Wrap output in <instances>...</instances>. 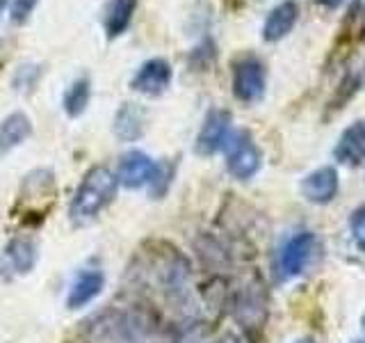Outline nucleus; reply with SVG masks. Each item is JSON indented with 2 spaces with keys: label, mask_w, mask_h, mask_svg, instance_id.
Listing matches in <instances>:
<instances>
[{
  "label": "nucleus",
  "mask_w": 365,
  "mask_h": 343,
  "mask_svg": "<svg viewBox=\"0 0 365 343\" xmlns=\"http://www.w3.org/2000/svg\"><path fill=\"white\" fill-rule=\"evenodd\" d=\"M217 343H235L233 339H224V341H217Z\"/></svg>",
  "instance_id": "b1692460"
},
{
  "label": "nucleus",
  "mask_w": 365,
  "mask_h": 343,
  "mask_svg": "<svg viewBox=\"0 0 365 343\" xmlns=\"http://www.w3.org/2000/svg\"><path fill=\"white\" fill-rule=\"evenodd\" d=\"M32 135V121L26 112H11L0 121V154L21 146Z\"/></svg>",
  "instance_id": "dca6fc26"
},
{
  "label": "nucleus",
  "mask_w": 365,
  "mask_h": 343,
  "mask_svg": "<svg viewBox=\"0 0 365 343\" xmlns=\"http://www.w3.org/2000/svg\"><path fill=\"white\" fill-rule=\"evenodd\" d=\"M349 229H351V238H354V243H356V247L365 252V204L351 213Z\"/></svg>",
  "instance_id": "6ab92c4d"
},
{
  "label": "nucleus",
  "mask_w": 365,
  "mask_h": 343,
  "mask_svg": "<svg viewBox=\"0 0 365 343\" xmlns=\"http://www.w3.org/2000/svg\"><path fill=\"white\" fill-rule=\"evenodd\" d=\"M103 286H106V274L101 270H83L73 279L71 289H68V295H66V307L68 309H83L87 307L91 300H96L101 295Z\"/></svg>",
  "instance_id": "f8f14e48"
},
{
  "label": "nucleus",
  "mask_w": 365,
  "mask_h": 343,
  "mask_svg": "<svg viewBox=\"0 0 365 343\" xmlns=\"http://www.w3.org/2000/svg\"><path fill=\"white\" fill-rule=\"evenodd\" d=\"M151 323L130 309H106L87 320L89 343H144Z\"/></svg>",
  "instance_id": "f03ea898"
},
{
  "label": "nucleus",
  "mask_w": 365,
  "mask_h": 343,
  "mask_svg": "<svg viewBox=\"0 0 365 343\" xmlns=\"http://www.w3.org/2000/svg\"><path fill=\"white\" fill-rule=\"evenodd\" d=\"M317 3L322 7H327V9H336V7L342 5V0H317Z\"/></svg>",
  "instance_id": "4be33fe9"
},
{
  "label": "nucleus",
  "mask_w": 365,
  "mask_h": 343,
  "mask_svg": "<svg viewBox=\"0 0 365 343\" xmlns=\"http://www.w3.org/2000/svg\"><path fill=\"white\" fill-rule=\"evenodd\" d=\"M231 124H233V117L228 110H222V108L210 110L203 119L197 142H194V151L199 156H215L220 149L226 146L228 137H231Z\"/></svg>",
  "instance_id": "39448f33"
},
{
  "label": "nucleus",
  "mask_w": 365,
  "mask_h": 343,
  "mask_svg": "<svg viewBox=\"0 0 365 343\" xmlns=\"http://www.w3.org/2000/svg\"><path fill=\"white\" fill-rule=\"evenodd\" d=\"M299 343H313V341H299Z\"/></svg>",
  "instance_id": "a878e982"
},
{
  "label": "nucleus",
  "mask_w": 365,
  "mask_h": 343,
  "mask_svg": "<svg viewBox=\"0 0 365 343\" xmlns=\"http://www.w3.org/2000/svg\"><path fill=\"white\" fill-rule=\"evenodd\" d=\"M7 5H9V0H0V19H3V14H5Z\"/></svg>",
  "instance_id": "5701e85b"
},
{
  "label": "nucleus",
  "mask_w": 365,
  "mask_h": 343,
  "mask_svg": "<svg viewBox=\"0 0 365 343\" xmlns=\"http://www.w3.org/2000/svg\"><path fill=\"white\" fill-rule=\"evenodd\" d=\"M117 186L119 179L110 167L106 165L91 167L83 177V181H80V186L71 199V206H68L71 222L78 227L94 222L103 213V209L112 204L114 194H117Z\"/></svg>",
  "instance_id": "f257e3e1"
},
{
  "label": "nucleus",
  "mask_w": 365,
  "mask_h": 343,
  "mask_svg": "<svg viewBox=\"0 0 365 343\" xmlns=\"http://www.w3.org/2000/svg\"><path fill=\"white\" fill-rule=\"evenodd\" d=\"M297 19H299V5L294 0H283L277 7H272L265 16V23H262V41L277 44L283 37H288L297 26Z\"/></svg>",
  "instance_id": "9b49d317"
},
{
  "label": "nucleus",
  "mask_w": 365,
  "mask_h": 343,
  "mask_svg": "<svg viewBox=\"0 0 365 343\" xmlns=\"http://www.w3.org/2000/svg\"><path fill=\"white\" fill-rule=\"evenodd\" d=\"M267 71L256 55H242L233 62V94L242 103H256L265 96Z\"/></svg>",
  "instance_id": "20e7f679"
},
{
  "label": "nucleus",
  "mask_w": 365,
  "mask_h": 343,
  "mask_svg": "<svg viewBox=\"0 0 365 343\" xmlns=\"http://www.w3.org/2000/svg\"><path fill=\"white\" fill-rule=\"evenodd\" d=\"M171 78H174V69L165 57H151L137 69V74L130 80V87L144 96H160L169 89Z\"/></svg>",
  "instance_id": "423d86ee"
},
{
  "label": "nucleus",
  "mask_w": 365,
  "mask_h": 343,
  "mask_svg": "<svg viewBox=\"0 0 365 343\" xmlns=\"http://www.w3.org/2000/svg\"><path fill=\"white\" fill-rule=\"evenodd\" d=\"M146 112L140 103H123L114 114V135L121 142H135L144 135Z\"/></svg>",
  "instance_id": "4468645a"
},
{
  "label": "nucleus",
  "mask_w": 365,
  "mask_h": 343,
  "mask_svg": "<svg viewBox=\"0 0 365 343\" xmlns=\"http://www.w3.org/2000/svg\"><path fill=\"white\" fill-rule=\"evenodd\" d=\"M135 9L137 0H110L106 16H103V28H106L108 39H117L130 28Z\"/></svg>",
  "instance_id": "f3484780"
},
{
  "label": "nucleus",
  "mask_w": 365,
  "mask_h": 343,
  "mask_svg": "<svg viewBox=\"0 0 365 343\" xmlns=\"http://www.w3.org/2000/svg\"><path fill=\"white\" fill-rule=\"evenodd\" d=\"M39 5V0H11V21L16 23V26H23L30 16L34 7Z\"/></svg>",
  "instance_id": "aec40b11"
},
{
  "label": "nucleus",
  "mask_w": 365,
  "mask_h": 343,
  "mask_svg": "<svg viewBox=\"0 0 365 343\" xmlns=\"http://www.w3.org/2000/svg\"><path fill=\"white\" fill-rule=\"evenodd\" d=\"M235 316L245 327H260L267 318V297L260 284H249L235 300Z\"/></svg>",
  "instance_id": "9d476101"
},
{
  "label": "nucleus",
  "mask_w": 365,
  "mask_h": 343,
  "mask_svg": "<svg viewBox=\"0 0 365 343\" xmlns=\"http://www.w3.org/2000/svg\"><path fill=\"white\" fill-rule=\"evenodd\" d=\"M315 249V236L302 232L292 236L288 243H285L283 252H281V274L283 279H292L297 274H302L304 268L308 266V261L313 257Z\"/></svg>",
  "instance_id": "6e6552de"
},
{
  "label": "nucleus",
  "mask_w": 365,
  "mask_h": 343,
  "mask_svg": "<svg viewBox=\"0 0 365 343\" xmlns=\"http://www.w3.org/2000/svg\"><path fill=\"white\" fill-rule=\"evenodd\" d=\"M361 323H363V329H365V314H363V320H361Z\"/></svg>",
  "instance_id": "393cba45"
},
{
  "label": "nucleus",
  "mask_w": 365,
  "mask_h": 343,
  "mask_svg": "<svg viewBox=\"0 0 365 343\" xmlns=\"http://www.w3.org/2000/svg\"><path fill=\"white\" fill-rule=\"evenodd\" d=\"M89 99H91V83L89 78H78L73 80L71 85L66 87L64 91V99H62V108L71 119L80 117L87 106H89Z\"/></svg>",
  "instance_id": "a211bd4d"
},
{
  "label": "nucleus",
  "mask_w": 365,
  "mask_h": 343,
  "mask_svg": "<svg viewBox=\"0 0 365 343\" xmlns=\"http://www.w3.org/2000/svg\"><path fill=\"white\" fill-rule=\"evenodd\" d=\"M155 174H158L155 160L151 156H146L144 151H137V149L123 154L119 160L117 179L123 188H130V190L144 188L148 183H153Z\"/></svg>",
  "instance_id": "0eeeda50"
},
{
  "label": "nucleus",
  "mask_w": 365,
  "mask_h": 343,
  "mask_svg": "<svg viewBox=\"0 0 365 343\" xmlns=\"http://www.w3.org/2000/svg\"><path fill=\"white\" fill-rule=\"evenodd\" d=\"M39 249L37 243L28 236H14L5 247V261L7 268L14 274H28L37 266Z\"/></svg>",
  "instance_id": "ddd939ff"
},
{
  "label": "nucleus",
  "mask_w": 365,
  "mask_h": 343,
  "mask_svg": "<svg viewBox=\"0 0 365 343\" xmlns=\"http://www.w3.org/2000/svg\"><path fill=\"white\" fill-rule=\"evenodd\" d=\"M336 160L345 165H356L365 158V121H354L342 131L334 149Z\"/></svg>",
  "instance_id": "2eb2a0df"
},
{
  "label": "nucleus",
  "mask_w": 365,
  "mask_h": 343,
  "mask_svg": "<svg viewBox=\"0 0 365 343\" xmlns=\"http://www.w3.org/2000/svg\"><path fill=\"white\" fill-rule=\"evenodd\" d=\"M351 14L365 21V0H354V9H351ZM363 28H365V23H363Z\"/></svg>",
  "instance_id": "412c9836"
},
{
  "label": "nucleus",
  "mask_w": 365,
  "mask_h": 343,
  "mask_svg": "<svg viewBox=\"0 0 365 343\" xmlns=\"http://www.w3.org/2000/svg\"><path fill=\"white\" fill-rule=\"evenodd\" d=\"M340 190L336 167H317L311 174H306L302 181V194L311 204H329L336 199Z\"/></svg>",
  "instance_id": "1a4fd4ad"
},
{
  "label": "nucleus",
  "mask_w": 365,
  "mask_h": 343,
  "mask_svg": "<svg viewBox=\"0 0 365 343\" xmlns=\"http://www.w3.org/2000/svg\"><path fill=\"white\" fill-rule=\"evenodd\" d=\"M224 149H226L228 174L237 181H247L251 177H256V172L260 169V163H262V154L258 144L254 142V135L249 131L231 133Z\"/></svg>",
  "instance_id": "7ed1b4c3"
},
{
  "label": "nucleus",
  "mask_w": 365,
  "mask_h": 343,
  "mask_svg": "<svg viewBox=\"0 0 365 343\" xmlns=\"http://www.w3.org/2000/svg\"><path fill=\"white\" fill-rule=\"evenodd\" d=\"M356 343H365V341H356Z\"/></svg>",
  "instance_id": "bb28decb"
}]
</instances>
